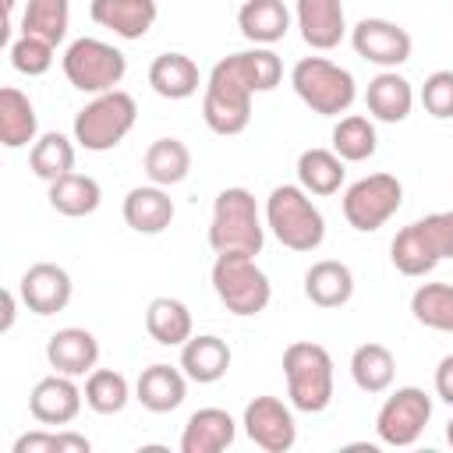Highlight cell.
<instances>
[{"label":"cell","instance_id":"obj_38","mask_svg":"<svg viewBox=\"0 0 453 453\" xmlns=\"http://www.w3.org/2000/svg\"><path fill=\"white\" fill-rule=\"evenodd\" d=\"M53 42H46L42 35H18V39H11V46H7V53H11V64H14V71L18 74H28V78H39V74H46L50 67H53Z\"/></svg>","mask_w":453,"mask_h":453},{"label":"cell","instance_id":"obj_20","mask_svg":"<svg viewBox=\"0 0 453 453\" xmlns=\"http://www.w3.org/2000/svg\"><path fill=\"white\" fill-rule=\"evenodd\" d=\"M365 106H368V117L382 124H403L414 110V88L403 74L379 71L365 88Z\"/></svg>","mask_w":453,"mask_h":453},{"label":"cell","instance_id":"obj_31","mask_svg":"<svg viewBox=\"0 0 453 453\" xmlns=\"http://www.w3.org/2000/svg\"><path fill=\"white\" fill-rule=\"evenodd\" d=\"M145 177L159 188H173L180 184L188 173H191V149L180 142V138H156L149 149H145Z\"/></svg>","mask_w":453,"mask_h":453},{"label":"cell","instance_id":"obj_37","mask_svg":"<svg viewBox=\"0 0 453 453\" xmlns=\"http://www.w3.org/2000/svg\"><path fill=\"white\" fill-rule=\"evenodd\" d=\"M131 400V386L113 368H92L85 379V403L96 414H120Z\"/></svg>","mask_w":453,"mask_h":453},{"label":"cell","instance_id":"obj_32","mask_svg":"<svg viewBox=\"0 0 453 453\" xmlns=\"http://www.w3.org/2000/svg\"><path fill=\"white\" fill-rule=\"evenodd\" d=\"M396 375V357L382 343H361L350 354V379L361 393H386Z\"/></svg>","mask_w":453,"mask_h":453},{"label":"cell","instance_id":"obj_28","mask_svg":"<svg viewBox=\"0 0 453 453\" xmlns=\"http://www.w3.org/2000/svg\"><path fill=\"white\" fill-rule=\"evenodd\" d=\"M145 329L159 347H184L195 336L191 308L177 297H152L145 308Z\"/></svg>","mask_w":453,"mask_h":453},{"label":"cell","instance_id":"obj_36","mask_svg":"<svg viewBox=\"0 0 453 453\" xmlns=\"http://www.w3.org/2000/svg\"><path fill=\"white\" fill-rule=\"evenodd\" d=\"M411 315L435 333H453V283H421L411 294Z\"/></svg>","mask_w":453,"mask_h":453},{"label":"cell","instance_id":"obj_22","mask_svg":"<svg viewBox=\"0 0 453 453\" xmlns=\"http://www.w3.org/2000/svg\"><path fill=\"white\" fill-rule=\"evenodd\" d=\"M237 439V421L223 407H202L180 432V453H219Z\"/></svg>","mask_w":453,"mask_h":453},{"label":"cell","instance_id":"obj_44","mask_svg":"<svg viewBox=\"0 0 453 453\" xmlns=\"http://www.w3.org/2000/svg\"><path fill=\"white\" fill-rule=\"evenodd\" d=\"M14 7H18V0H4V11H7V28H4V39L11 35V21H14Z\"/></svg>","mask_w":453,"mask_h":453},{"label":"cell","instance_id":"obj_41","mask_svg":"<svg viewBox=\"0 0 453 453\" xmlns=\"http://www.w3.org/2000/svg\"><path fill=\"white\" fill-rule=\"evenodd\" d=\"M425 223H428V230H432V237H435L439 255H442V258H453V209L432 212V216H425Z\"/></svg>","mask_w":453,"mask_h":453},{"label":"cell","instance_id":"obj_21","mask_svg":"<svg viewBox=\"0 0 453 453\" xmlns=\"http://www.w3.org/2000/svg\"><path fill=\"white\" fill-rule=\"evenodd\" d=\"M124 223L134 234H163L173 223V198L159 184H142L124 195Z\"/></svg>","mask_w":453,"mask_h":453},{"label":"cell","instance_id":"obj_42","mask_svg":"<svg viewBox=\"0 0 453 453\" xmlns=\"http://www.w3.org/2000/svg\"><path fill=\"white\" fill-rule=\"evenodd\" d=\"M435 396L453 407V354H446V357L435 365Z\"/></svg>","mask_w":453,"mask_h":453},{"label":"cell","instance_id":"obj_16","mask_svg":"<svg viewBox=\"0 0 453 453\" xmlns=\"http://www.w3.org/2000/svg\"><path fill=\"white\" fill-rule=\"evenodd\" d=\"M88 14L99 28H110L113 35L134 42L149 35V28L159 18V7L156 0H92Z\"/></svg>","mask_w":453,"mask_h":453},{"label":"cell","instance_id":"obj_29","mask_svg":"<svg viewBox=\"0 0 453 453\" xmlns=\"http://www.w3.org/2000/svg\"><path fill=\"white\" fill-rule=\"evenodd\" d=\"M343 177H347V163L333 152V149H304L297 156V184L308 191V195H336L343 188Z\"/></svg>","mask_w":453,"mask_h":453},{"label":"cell","instance_id":"obj_15","mask_svg":"<svg viewBox=\"0 0 453 453\" xmlns=\"http://www.w3.org/2000/svg\"><path fill=\"white\" fill-rule=\"evenodd\" d=\"M294 21L301 28V39L319 53L336 50L340 39L347 35L343 0H297L294 4Z\"/></svg>","mask_w":453,"mask_h":453},{"label":"cell","instance_id":"obj_8","mask_svg":"<svg viewBox=\"0 0 453 453\" xmlns=\"http://www.w3.org/2000/svg\"><path fill=\"white\" fill-rule=\"evenodd\" d=\"M64 78L85 92V96H99V92H110L124 81L127 74V57L113 46V42H103V39H92V35H81L74 39L67 50H64Z\"/></svg>","mask_w":453,"mask_h":453},{"label":"cell","instance_id":"obj_39","mask_svg":"<svg viewBox=\"0 0 453 453\" xmlns=\"http://www.w3.org/2000/svg\"><path fill=\"white\" fill-rule=\"evenodd\" d=\"M88 449L92 442L81 432H50V425L25 432L14 442V453H88Z\"/></svg>","mask_w":453,"mask_h":453},{"label":"cell","instance_id":"obj_13","mask_svg":"<svg viewBox=\"0 0 453 453\" xmlns=\"http://www.w3.org/2000/svg\"><path fill=\"white\" fill-rule=\"evenodd\" d=\"M71 294H74V283H71V273L57 262H35L21 273V283H18V297L21 304L32 311V315H57L71 304Z\"/></svg>","mask_w":453,"mask_h":453},{"label":"cell","instance_id":"obj_27","mask_svg":"<svg viewBox=\"0 0 453 453\" xmlns=\"http://www.w3.org/2000/svg\"><path fill=\"white\" fill-rule=\"evenodd\" d=\"M149 85L156 96L163 99H191L202 85V74H198V64L188 57V53H159L152 64H149Z\"/></svg>","mask_w":453,"mask_h":453},{"label":"cell","instance_id":"obj_19","mask_svg":"<svg viewBox=\"0 0 453 453\" xmlns=\"http://www.w3.org/2000/svg\"><path fill=\"white\" fill-rule=\"evenodd\" d=\"M188 396V375L173 365H149L134 382V400L152 414H170Z\"/></svg>","mask_w":453,"mask_h":453},{"label":"cell","instance_id":"obj_9","mask_svg":"<svg viewBox=\"0 0 453 453\" xmlns=\"http://www.w3.org/2000/svg\"><path fill=\"white\" fill-rule=\"evenodd\" d=\"M400 205H403V184L393 173H368L343 191V219L361 234L386 226L400 212Z\"/></svg>","mask_w":453,"mask_h":453},{"label":"cell","instance_id":"obj_14","mask_svg":"<svg viewBox=\"0 0 453 453\" xmlns=\"http://www.w3.org/2000/svg\"><path fill=\"white\" fill-rule=\"evenodd\" d=\"M81 403H85V389H78L74 375H60V372L39 379V382L32 386V393H28V411H32V418H35L39 425H50V428L71 425V421L81 414Z\"/></svg>","mask_w":453,"mask_h":453},{"label":"cell","instance_id":"obj_23","mask_svg":"<svg viewBox=\"0 0 453 453\" xmlns=\"http://www.w3.org/2000/svg\"><path fill=\"white\" fill-rule=\"evenodd\" d=\"M230 343L212 336V333H202V336H191L184 347H180V368L191 382L198 386H212L219 382L226 372H230Z\"/></svg>","mask_w":453,"mask_h":453},{"label":"cell","instance_id":"obj_26","mask_svg":"<svg viewBox=\"0 0 453 453\" xmlns=\"http://www.w3.org/2000/svg\"><path fill=\"white\" fill-rule=\"evenodd\" d=\"M304 297L315 308H343L354 297V273L347 262L322 258L304 273Z\"/></svg>","mask_w":453,"mask_h":453},{"label":"cell","instance_id":"obj_2","mask_svg":"<svg viewBox=\"0 0 453 453\" xmlns=\"http://www.w3.org/2000/svg\"><path fill=\"white\" fill-rule=\"evenodd\" d=\"M265 226L290 251H315L326 241V216L301 184H276L269 191Z\"/></svg>","mask_w":453,"mask_h":453},{"label":"cell","instance_id":"obj_4","mask_svg":"<svg viewBox=\"0 0 453 453\" xmlns=\"http://www.w3.org/2000/svg\"><path fill=\"white\" fill-rule=\"evenodd\" d=\"M283 375L294 411L322 414L333 403V357L322 343L294 340L283 350Z\"/></svg>","mask_w":453,"mask_h":453},{"label":"cell","instance_id":"obj_3","mask_svg":"<svg viewBox=\"0 0 453 453\" xmlns=\"http://www.w3.org/2000/svg\"><path fill=\"white\" fill-rule=\"evenodd\" d=\"M265 226L255 205V195L248 188H223L212 202L209 219V248L216 255L241 251V255H262Z\"/></svg>","mask_w":453,"mask_h":453},{"label":"cell","instance_id":"obj_10","mask_svg":"<svg viewBox=\"0 0 453 453\" xmlns=\"http://www.w3.org/2000/svg\"><path fill=\"white\" fill-rule=\"evenodd\" d=\"M428 421H432V396L418 386H400L382 400L375 414V435L379 442L403 449L421 439Z\"/></svg>","mask_w":453,"mask_h":453},{"label":"cell","instance_id":"obj_17","mask_svg":"<svg viewBox=\"0 0 453 453\" xmlns=\"http://www.w3.org/2000/svg\"><path fill=\"white\" fill-rule=\"evenodd\" d=\"M46 361L60 375H88L99 361V340L81 326H64L46 340Z\"/></svg>","mask_w":453,"mask_h":453},{"label":"cell","instance_id":"obj_43","mask_svg":"<svg viewBox=\"0 0 453 453\" xmlns=\"http://www.w3.org/2000/svg\"><path fill=\"white\" fill-rule=\"evenodd\" d=\"M14 308H18V297H14L11 290H7V294H4V322H0V329H4V333H7L11 326H14V315H18Z\"/></svg>","mask_w":453,"mask_h":453},{"label":"cell","instance_id":"obj_35","mask_svg":"<svg viewBox=\"0 0 453 453\" xmlns=\"http://www.w3.org/2000/svg\"><path fill=\"white\" fill-rule=\"evenodd\" d=\"M67 28H71V0H25V14H21L25 35H42L46 42L60 46Z\"/></svg>","mask_w":453,"mask_h":453},{"label":"cell","instance_id":"obj_33","mask_svg":"<svg viewBox=\"0 0 453 453\" xmlns=\"http://www.w3.org/2000/svg\"><path fill=\"white\" fill-rule=\"evenodd\" d=\"M333 152L343 159V163H365L375 156L379 149V134H375V124L372 117L365 113H347L333 124Z\"/></svg>","mask_w":453,"mask_h":453},{"label":"cell","instance_id":"obj_7","mask_svg":"<svg viewBox=\"0 0 453 453\" xmlns=\"http://www.w3.org/2000/svg\"><path fill=\"white\" fill-rule=\"evenodd\" d=\"M138 120V103L124 88H110L92 96L78 113H74V142L85 152H110L117 149Z\"/></svg>","mask_w":453,"mask_h":453},{"label":"cell","instance_id":"obj_12","mask_svg":"<svg viewBox=\"0 0 453 453\" xmlns=\"http://www.w3.org/2000/svg\"><path fill=\"white\" fill-rule=\"evenodd\" d=\"M244 435L265 449V453H287L294 442H297V421H294V411L280 400V396H255L248 407H244Z\"/></svg>","mask_w":453,"mask_h":453},{"label":"cell","instance_id":"obj_34","mask_svg":"<svg viewBox=\"0 0 453 453\" xmlns=\"http://www.w3.org/2000/svg\"><path fill=\"white\" fill-rule=\"evenodd\" d=\"M28 170H32L39 180H46V184L60 180L64 173L74 170V142H71L67 134H60V131L39 134V138L32 142V149H28Z\"/></svg>","mask_w":453,"mask_h":453},{"label":"cell","instance_id":"obj_11","mask_svg":"<svg viewBox=\"0 0 453 453\" xmlns=\"http://www.w3.org/2000/svg\"><path fill=\"white\" fill-rule=\"evenodd\" d=\"M350 46L361 60L382 67V71H396L400 64L411 60L414 39L403 25L389 21V18H361L350 28Z\"/></svg>","mask_w":453,"mask_h":453},{"label":"cell","instance_id":"obj_6","mask_svg":"<svg viewBox=\"0 0 453 453\" xmlns=\"http://www.w3.org/2000/svg\"><path fill=\"white\" fill-rule=\"evenodd\" d=\"M290 85L297 99L319 117H340L357 99V81L347 67L333 64L329 57H301L290 71Z\"/></svg>","mask_w":453,"mask_h":453},{"label":"cell","instance_id":"obj_45","mask_svg":"<svg viewBox=\"0 0 453 453\" xmlns=\"http://www.w3.org/2000/svg\"><path fill=\"white\" fill-rule=\"evenodd\" d=\"M446 442H449V446H453V418H449V421H446Z\"/></svg>","mask_w":453,"mask_h":453},{"label":"cell","instance_id":"obj_40","mask_svg":"<svg viewBox=\"0 0 453 453\" xmlns=\"http://www.w3.org/2000/svg\"><path fill=\"white\" fill-rule=\"evenodd\" d=\"M421 106L435 120H453V71H432L421 85Z\"/></svg>","mask_w":453,"mask_h":453},{"label":"cell","instance_id":"obj_18","mask_svg":"<svg viewBox=\"0 0 453 453\" xmlns=\"http://www.w3.org/2000/svg\"><path fill=\"white\" fill-rule=\"evenodd\" d=\"M389 258H393L396 273H403V276H428L442 262L425 219H414L403 230H396V237L389 244Z\"/></svg>","mask_w":453,"mask_h":453},{"label":"cell","instance_id":"obj_25","mask_svg":"<svg viewBox=\"0 0 453 453\" xmlns=\"http://www.w3.org/2000/svg\"><path fill=\"white\" fill-rule=\"evenodd\" d=\"M237 28L251 46H273L290 32V11L283 0H244Z\"/></svg>","mask_w":453,"mask_h":453},{"label":"cell","instance_id":"obj_24","mask_svg":"<svg viewBox=\"0 0 453 453\" xmlns=\"http://www.w3.org/2000/svg\"><path fill=\"white\" fill-rule=\"evenodd\" d=\"M35 138H39V113H35L32 99L21 88L4 85L0 88V145L4 149H32Z\"/></svg>","mask_w":453,"mask_h":453},{"label":"cell","instance_id":"obj_30","mask_svg":"<svg viewBox=\"0 0 453 453\" xmlns=\"http://www.w3.org/2000/svg\"><path fill=\"white\" fill-rule=\"evenodd\" d=\"M46 198H50V205H53L60 216L81 219V216H92V212L99 209V202H103V188H99L96 177L71 170V173H64L60 180L50 184V195H46Z\"/></svg>","mask_w":453,"mask_h":453},{"label":"cell","instance_id":"obj_5","mask_svg":"<svg viewBox=\"0 0 453 453\" xmlns=\"http://www.w3.org/2000/svg\"><path fill=\"white\" fill-rule=\"evenodd\" d=\"M209 280H212L219 304L237 319L258 315L273 301V283H269L265 269L255 262V255H241V251L216 255Z\"/></svg>","mask_w":453,"mask_h":453},{"label":"cell","instance_id":"obj_1","mask_svg":"<svg viewBox=\"0 0 453 453\" xmlns=\"http://www.w3.org/2000/svg\"><path fill=\"white\" fill-rule=\"evenodd\" d=\"M283 78V64L269 46H251L212 64L202 92V117L212 134L234 138L251 124V99L273 92Z\"/></svg>","mask_w":453,"mask_h":453}]
</instances>
